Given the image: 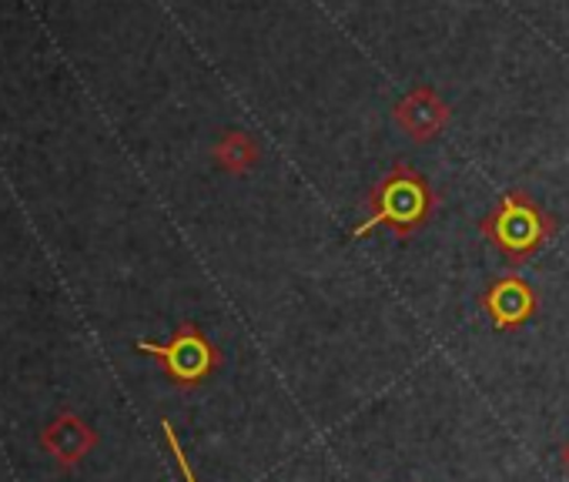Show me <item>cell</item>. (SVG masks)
<instances>
[{"mask_svg": "<svg viewBox=\"0 0 569 482\" xmlns=\"http://www.w3.org/2000/svg\"><path fill=\"white\" fill-rule=\"evenodd\" d=\"M479 234L506 259V265L532 262L559 234V221L522 188L496 198V204L479 218Z\"/></svg>", "mask_w": 569, "mask_h": 482, "instance_id": "obj_1", "label": "cell"}, {"mask_svg": "<svg viewBox=\"0 0 569 482\" xmlns=\"http://www.w3.org/2000/svg\"><path fill=\"white\" fill-rule=\"evenodd\" d=\"M436 208L439 194L429 178L409 161H396L369 191V218L352 234L366 238L376 228H389L396 238H409L432 221Z\"/></svg>", "mask_w": 569, "mask_h": 482, "instance_id": "obj_2", "label": "cell"}, {"mask_svg": "<svg viewBox=\"0 0 569 482\" xmlns=\"http://www.w3.org/2000/svg\"><path fill=\"white\" fill-rule=\"evenodd\" d=\"M134 349L141 355L158 359L161 372L178 389H198V385H204L218 372V365H221V352L214 349V342L194 322H181L168 342H138Z\"/></svg>", "mask_w": 569, "mask_h": 482, "instance_id": "obj_3", "label": "cell"}, {"mask_svg": "<svg viewBox=\"0 0 569 482\" xmlns=\"http://www.w3.org/2000/svg\"><path fill=\"white\" fill-rule=\"evenodd\" d=\"M479 305L489 315L496 332H516V329H522L526 322H532L539 315L536 289L516 272H506V275L492 279V285L482 292Z\"/></svg>", "mask_w": 569, "mask_h": 482, "instance_id": "obj_4", "label": "cell"}, {"mask_svg": "<svg viewBox=\"0 0 569 482\" xmlns=\"http://www.w3.org/2000/svg\"><path fill=\"white\" fill-rule=\"evenodd\" d=\"M396 124L416 141V144H426V141H432V138H439L446 128H449V121H452V108L446 104V98L436 91V88H429V84H419V88H412L406 98H399V104H396Z\"/></svg>", "mask_w": 569, "mask_h": 482, "instance_id": "obj_5", "label": "cell"}, {"mask_svg": "<svg viewBox=\"0 0 569 482\" xmlns=\"http://www.w3.org/2000/svg\"><path fill=\"white\" fill-rule=\"evenodd\" d=\"M41 445L54 455V462L61 469H74L81 465L94 449H98V429H91V422H84L78 412L61 409L41 432Z\"/></svg>", "mask_w": 569, "mask_h": 482, "instance_id": "obj_6", "label": "cell"}, {"mask_svg": "<svg viewBox=\"0 0 569 482\" xmlns=\"http://www.w3.org/2000/svg\"><path fill=\"white\" fill-rule=\"evenodd\" d=\"M211 158L224 174H251L261 164V144L248 131H224L214 141Z\"/></svg>", "mask_w": 569, "mask_h": 482, "instance_id": "obj_7", "label": "cell"}, {"mask_svg": "<svg viewBox=\"0 0 569 482\" xmlns=\"http://www.w3.org/2000/svg\"><path fill=\"white\" fill-rule=\"evenodd\" d=\"M161 435H164V445H168V452H171V459H174L181 479H184V482H198V475H194V469H191V462H188V455H184V449H181V442H178V432H174V425H171L168 419H161Z\"/></svg>", "mask_w": 569, "mask_h": 482, "instance_id": "obj_8", "label": "cell"}, {"mask_svg": "<svg viewBox=\"0 0 569 482\" xmlns=\"http://www.w3.org/2000/svg\"><path fill=\"white\" fill-rule=\"evenodd\" d=\"M559 465H562V469H566V475H569V442L559 449Z\"/></svg>", "mask_w": 569, "mask_h": 482, "instance_id": "obj_9", "label": "cell"}]
</instances>
